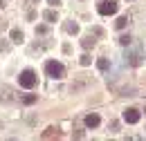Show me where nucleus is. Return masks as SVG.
Wrapping results in <instances>:
<instances>
[{
	"instance_id": "obj_1",
	"label": "nucleus",
	"mask_w": 146,
	"mask_h": 141,
	"mask_svg": "<svg viewBox=\"0 0 146 141\" xmlns=\"http://www.w3.org/2000/svg\"><path fill=\"white\" fill-rule=\"evenodd\" d=\"M45 72H47V76H52V78H63V76H65V67H63V63H58V61H47V63H45Z\"/></svg>"
},
{
	"instance_id": "obj_2",
	"label": "nucleus",
	"mask_w": 146,
	"mask_h": 141,
	"mask_svg": "<svg viewBox=\"0 0 146 141\" xmlns=\"http://www.w3.org/2000/svg\"><path fill=\"white\" fill-rule=\"evenodd\" d=\"M18 83H20V88H27V90H32L34 85H36V74L32 70H25V72H20V76H18Z\"/></svg>"
},
{
	"instance_id": "obj_3",
	"label": "nucleus",
	"mask_w": 146,
	"mask_h": 141,
	"mask_svg": "<svg viewBox=\"0 0 146 141\" xmlns=\"http://www.w3.org/2000/svg\"><path fill=\"white\" fill-rule=\"evenodd\" d=\"M97 11L101 16H112V14H117V2L115 0H101L99 7H97Z\"/></svg>"
},
{
	"instance_id": "obj_4",
	"label": "nucleus",
	"mask_w": 146,
	"mask_h": 141,
	"mask_svg": "<svg viewBox=\"0 0 146 141\" xmlns=\"http://www.w3.org/2000/svg\"><path fill=\"white\" fill-rule=\"evenodd\" d=\"M124 121H126V123H137V121H139V112L133 110V107L124 110Z\"/></svg>"
},
{
	"instance_id": "obj_5",
	"label": "nucleus",
	"mask_w": 146,
	"mask_h": 141,
	"mask_svg": "<svg viewBox=\"0 0 146 141\" xmlns=\"http://www.w3.org/2000/svg\"><path fill=\"white\" fill-rule=\"evenodd\" d=\"M90 85V78H86V76H81V78H76L72 83V92H81V90H86Z\"/></svg>"
},
{
	"instance_id": "obj_6",
	"label": "nucleus",
	"mask_w": 146,
	"mask_h": 141,
	"mask_svg": "<svg viewBox=\"0 0 146 141\" xmlns=\"http://www.w3.org/2000/svg\"><path fill=\"white\" fill-rule=\"evenodd\" d=\"M40 137H43V139H54V137L58 139V137H61V130H58V128H54V125H50V128H47Z\"/></svg>"
},
{
	"instance_id": "obj_7",
	"label": "nucleus",
	"mask_w": 146,
	"mask_h": 141,
	"mask_svg": "<svg viewBox=\"0 0 146 141\" xmlns=\"http://www.w3.org/2000/svg\"><path fill=\"white\" fill-rule=\"evenodd\" d=\"M99 123H101V119H99V114H97V112H92V114L86 117V125H88V128H97Z\"/></svg>"
},
{
	"instance_id": "obj_8",
	"label": "nucleus",
	"mask_w": 146,
	"mask_h": 141,
	"mask_svg": "<svg viewBox=\"0 0 146 141\" xmlns=\"http://www.w3.org/2000/svg\"><path fill=\"white\" fill-rule=\"evenodd\" d=\"M126 63H130V65H139V63H142V56H139L137 52H133V54L126 52Z\"/></svg>"
},
{
	"instance_id": "obj_9",
	"label": "nucleus",
	"mask_w": 146,
	"mask_h": 141,
	"mask_svg": "<svg viewBox=\"0 0 146 141\" xmlns=\"http://www.w3.org/2000/svg\"><path fill=\"white\" fill-rule=\"evenodd\" d=\"M11 43H16V45H18V43H23V40H25V36H23V32H20V29H11Z\"/></svg>"
},
{
	"instance_id": "obj_10",
	"label": "nucleus",
	"mask_w": 146,
	"mask_h": 141,
	"mask_svg": "<svg viewBox=\"0 0 146 141\" xmlns=\"http://www.w3.org/2000/svg\"><path fill=\"white\" fill-rule=\"evenodd\" d=\"M94 36H86V38H81V47L83 49H90V47H94Z\"/></svg>"
},
{
	"instance_id": "obj_11",
	"label": "nucleus",
	"mask_w": 146,
	"mask_h": 141,
	"mask_svg": "<svg viewBox=\"0 0 146 141\" xmlns=\"http://www.w3.org/2000/svg\"><path fill=\"white\" fill-rule=\"evenodd\" d=\"M63 29H65L68 34H79V25H76V22H65Z\"/></svg>"
},
{
	"instance_id": "obj_12",
	"label": "nucleus",
	"mask_w": 146,
	"mask_h": 141,
	"mask_svg": "<svg viewBox=\"0 0 146 141\" xmlns=\"http://www.w3.org/2000/svg\"><path fill=\"white\" fill-rule=\"evenodd\" d=\"M36 101H38L36 94H25V96H23V103H25V105H34Z\"/></svg>"
},
{
	"instance_id": "obj_13",
	"label": "nucleus",
	"mask_w": 146,
	"mask_h": 141,
	"mask_svg": "<svg viewBox=\"0 0 146 141\" xmlns=\"http://www.w3.org/2000/svg\"><path fill=\"white\" fill-rule=\"evenodd\" d=\"M43 16H45V20H47V22H56V20H58V16H56V11H52V9H47V11L43 14Z\"/></svg>"
},
{
	"instance_id": "obj_14",
	"label": "nucleus",
	"mask_w": 146,
	"mask_h": 141,
	"mask_svg": "<svg viewBox=\"0 0 146 141\" xmlns=\"http://www.w3.org/2000/svg\"><path fill=\"white\" fill-rule=\"evenodd\" d=\"M97 67H99V72H106V70L110 67L108 58H99V61H97Z\"/></svg>"
},
{
	"instance_id": "obj_15",
	"label": "nucleus",
	"mask_w": 146,
	"mask_h": 141,
	"mask_svg": "<svg viewBox=\"0 0 146 141\" xmlns=\"http://www.w3.org/2000/svg\"><path fill=\"white\" fill-rule=\"evenodd\" d=\"M115 25H117V29H124V27L128 25V16H119V18H117V22H115Z\"/></svg>"
},
{
	"instance_id": "obj_16",
	"label": "nucleus",
	"mask_w": 146,
	"mask_h": 141,
	"mask_svg": "<svg viewBox=\"0 0 146 141\" xmlns=\"http://www.w3.org/2000/svg\"><path fill=\"white\" fill-rule=\"evenodd\" d=\"M130 43H133V38H130V36H128V34H124V36H119V45H124V47H128V45H130Z\"/></svg>"
},
{
	"instance_id": "obj_17",
	"label": "nucleus",
	"mask_w": 146,
	"mask_h": 141,
	"mask_svg": "<svg viewBox=\"0 0 146 141\" xmlns=\"http://www.w3.org/2000/svg\"><path fill=\"white\" fill-rule=\"evenodd\" d=\"M90 63H92V58L88 54H83V56H81V65H90Z\"/></svg>"
},
{
	"instance_id": "obj_18",
	"label": "nucleus",
	"mask_w": 146,
	"mask_h": 141,
	"mask_svg": "<svg viewBox=\"0 0 146 141\" xmlns=\"http://www.w3.org/2000/svg\"><path fill=\"white\" fill-rule=\"evenodd\" d=\"M36 34H47V27H45V25H40V27H36Z\"/></svg>"
},
{
	"instance_id": "obj_19",
	"label": "nucleus",
	"mask_w": 146,
	"mask_h": 141,
	"mask_svg": "<svg viewBox=\"0 0 146 141\" xmlns=\"http://www.w3.org/2000/svg\"><path fill=\"white\" fill-rule=\"evenodd\" d=\"M0 52H7V43H2V40H0Z\"/></svg>"
},
{
	"instance_id": "obj_20",
	"label": "nucleus",
	"mask_w": 146,
	"mask_h": 141,
	"mask_svg": "<svg viewBox=\"0 0 146 141\" xmlns=\"http://www.w3.org/2000/svg\"><path fill=\"white\" fill-rule=\"evenodd\" d=\"M50 5H52V7H58V5H61V0H50Z\"/></svg>"
}]
</instances>
